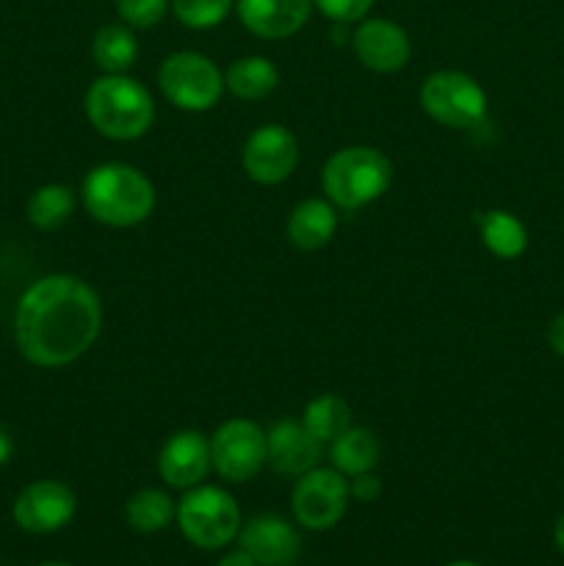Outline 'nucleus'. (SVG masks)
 <instances>
[{"mask_svg": "<svg viewBox=\"0 0 564 566\" xmlns=\"http://www.w3.org/2000/svg\"><path fill=\"white\" fill-rule=\"evenodd\" d=\"M100 329L103 304L81 276H42L17 304V348L39 368H64L81 359L94 346Z\"/></svg>", "mask_w": 564, "mask_h": 566, "instance_id": "nucleus-1", "label": "nucleus"}, {"mask_svg": "<svg viewBox=\"0 0 564 566\" xmlns=\"http://www.w3.org/2000/svg\"><path fill=\"white\" fill-rule=\"evenodd\" d=\"M83 208L105 227H136L155 210V186L127 164H100L83 180Z\"/></svg>", "mask_w": 564, "mask_h": 566, "instance_id": "nucleus-2", "label": "nucleus"}, {"mask_svg": "<svg viewBox=\"0 0 564 566\" xmlns=\"http://www.w3.org/2000/svg\"><path fill=\"white\" fill-rule=\"evenodd\" d=\"M86 116L100 136L133 142L153 127L155 103L136 77L103 72L86 92Z\"/></svg>", "mask_w": 564, "mask_h": 566, "instance_id": "nucleus-3", "label": "nucleus"}, {"mask_svg": "<svg viewBox=\"0 0 564 566\" xmlns=\"http://www.w3.org/2000/svg\"><path fill=\"white\" fill-rule=\"evenodd\" d=\"M393 182V164L374 147H343L321 169V188L326 199L343 210H359L387 193Z\"/></svg>", "mask_w": 564, "mask_h": 566, "instance_id": "nucleus-4", "label": "nucleus"}, {"mask_svg": "<svg viewBox=\"0 0 564 566\" xmlns=\"http://www.w3.org/2000/svg\"><path fill=\"white\" fill-rule=\"evenodd\" d=\"M158 83L164 97L188 114L210 111L224 94V75L219 66L208 55L194 50L166 55L158 70Z\"/></svg>", "mask_w": 564, "mask_h": 566, "instance_id": "nucleus-5", "label": "nucleus"}, {"mask_svg": "<svg viewBox=\"0 0 564 566\" xmlns=\"http://www.w3.org/2000/svg\"><path fill=\"white\" fill-rule=\"evenodd\" d=\"M177 523L182 536L202 551L230 545L241 528V512L232 495L216 486H191L177 503Z\"/></svg>", "mask_w": 564, "mask_h": 566, "instance_id": "nucleus-6", "label": "nucleus"}, {"mask_svg": "<svg viewBox=\"0 0 564 566\" xmlns=\"http://www.w3.org/2000/svg\"><path fill=\"white\" fill-rule=\"evenodd\" d=\"M420 105L431 119L457 130L479 127L487 116L484 88L457 70L431 72L420 86Z\"/></svg>", "mask_w": 564, "mask_h": 566, "instance_id": "nucleus-7", "label": "nucleus"}, {"mask_svg": "<svg viewBox=\"0 0 564 566\" xmlns=\"http://www.w3.org/2000/svg\"><path fill=\"white\" fill-rule=\"evenodd\" d=\"M265 462H269V442L265 431L254 420H224L210 434V464L221 479L241 484L254 479Z\"/></svg>", "mask_w": 564, "mask_h": 566, "instance_id": "nucleus-8", "label": "nucleus"}, {"mask_svg": "<svg viewBox=\"0 0 564 566\" xmlns=\"http://www.w3.org/2000/svg\"><path fill=\"white\" fill-rule=\"evenodd\" d=\"M348 497L352 495H348L346 475L337 470L313 468L310 473L299 475L291 506L307 531H330L346 514Z\"/></svg>", "mask_w": 564, "mask_h": 566, "instance_id": "nucleus-9", "label": "nucleus"}, {"mask_svg": "<svg viewBox=\"0 0 564 566\" xmlns=\"http://www.w3.org/2000/svg\"><path fill=\"white\" fill-rule=\"evenodd\" d=\"M243 171L260 186H276L288 180L299 164V144L288 127L263 125L247 138L241 153Z\"/></svg>", "mask_w": 564, "mask_h": 566, "instance_id": "nucleus-10", "label": "nucleus"}, {"mask_svg": "<svg viewBox=\"0 0 564 566\" xmlns=\"http://www.w3.org/2000/svg\"><path fill=\"white\" fill-rule=\"evenodd\" d=\"M75 492L61 481H33L17 495L14 523L28 534H53L75 517Z\"/></svg>", "mask_w": 564, "mask_h": 566, "instance_id": "nucleus-11", "label": "nucleus"}, {"mask_svg": "<svg viewBox=\"0 0 564 566\" xmlns=\"http://www.w3.org/2000/svg\"><path fill=\"white\" fill-rule=\"evenodd\" d=\"M354 53H357L359 64L379 75H390L407 66L412 44H409L407 31L390 20H363L354 31Z\"/></svg>", "mask_w": 564, "mask_h": 566, "instance_id": "nucleus-12", "label": "nucleus"}, {"mask_svg": "<svg viewBox=\"0 0 564 566\" xmlns=\"http://www.w3.org/2000/svg\"><path fill=\"white\" fill-rule=\"evenodd\" d=\"M210 464V437L202 431L186 429L171 434L164 442L158 457V473L175 490H191L208 475Z\"/></svg>", "mask_w": 564, "mask_h": 566, "instance_id": "nucleus-13", "label": "nucleus"}, {"mask_svg": "<svg viewBox=\"0 0 564 566\" xmlns=\"http://www.w3.org/2000/svg\"><path fill=\"white\" fill-rule=\"evenodd\" d=\"M241 551L258 566H293L302 542L291 523L274 514H260L241 528Z\"/></svg>", "mask_w": 564, "mask_h": 566, "instance_id": "nucleus-14", "label": "nucleus"}, {"mask_svg": "<svg viewBox=\"0 0 564 566\" xmlns=\"http://www.w3.org/2000/svg\"><path fill=\"white\" fill-rule=\"evenodd\" d=\"M269 442V464L282 475H304L318 468V459L324 453V442L315 440L304 423L299 420H282L265 431Z\"/></svg>", "mask_w": 564, "mask_h": 566, "instance_id": "nucleus-15", "label": "nucleus"}, {"mask_svg": "<svg viewBox=\"0 0 564 566\" xmlns=\"http://www.w3.org/2000/svg\"><path fill=\"white\" fill-rule=\"evenodd\" d=\"M313 0H238V17L260 39H288L310 20Z\"/></svg>", "mask_w": 564, "mask_h": 566, "instance_id": "nucleus-16", "label": "nucleus"}, {"mask_svg": "<svg viewBox=\"0 0 564 566\" xmlns=\"http://www.w3.org/2000/svg\"><path fill=\"white\" fill-rule=\"evenodd\" d=\"M337 213L330 199H304L291 210L285 224L288 243L299 252H318L335 238Z\"/></svg>", "mask_w": 564, "mask_h": 566, "instance_id": "nucleus-17", "label": "nucleus"}, {"mask_svg": "<svg viewBox=\"0 0 564 566\" xmlns=\"http://www.w3.org/2000/svg\"><path fill=\"white\" fill-rule=\"evenodd\" d=\"M280 83V72L263 55H247V59H238L236 64L227 70L224 75V88L232 97L243 99V103H258L265 99Z\"/></svg>", "mask_w": 564, "mask_h": 566, "instance_id": "nucleus-18", "label": "nucleus"}, {"mask_svg": "<svg viewBox=\"0 0 564 566\" xmlns=\"http://www.w3.org/2000/svg\"><path fill=\"white\" fill-rule=\"evenodd\" d=\"M379 440L368 429L348 426L341 437L330 442V459L337 473L359 475L370 473L379 464Z\"/></svg>", "mask_w": 564, "mask_h": 566, "instance_id": "nucleus-19", "label": "nucleus"}, {"mask_svg": "<svg viewBox=\"0 0 564 566\" xmlns=\"http://www.w3.org/2000/svg\"><path fill=\"white\" fill-rule=\"evenodd\" d=\"M92 59L105 75H125L138 59V39L130 25H103L92 39Z\"/></svg>", "mask_w": 564, "mask_h": 566, "instance_id": "nucleus-20", "label": "nucleus"}, {"mask_svg": "<svg viewBox=\"0 0 564 566\" xmlns=\"http://www.w3.org/2000/svg\"><path fill=\"white\" fill-rule=\"evenodd\" d=\"M476 221H479L481 243L495 258L514 260L529 247V232H525L523 221L509 210H487V213H479Z\"/></svg>", "mask_w": 564, "mask_h": 566, "instance_id": "nucleus-21", "label": "nucleus"}, {"mask_svg": "<svg viewBox=\"0 0 564 566\" xmlns=\"http://www.w3.org/2000/svg\"><path fill=\"white\" fill-rule=\"evenodd\" d=\"M72 213H75V193H72L70 186H61V182L36 188L33 197L28 199V221L42 232H53L64 227Z\"/></svg>", "mask_w": 564, "mask_h": 566, "instance_id": "nucleus-22", "label": "nucleus"}, {"mask_svg": "<svg viewBox=\"0 0 564 566\" xmlns=\"http://www.w3.org/2000/svg\"><path fill=\"white\" fill-rule=\"evenodd\" d=\"M302 423L318 442H332L352 426V407L335 392H324L304 407Z\"/></svg>", "mask_w": 564, "mask_h": 566, "instance_id": "nucleus-23", "label": "nucleus"}, {"mask_svg": "<svg viewBox=\"0 0 564 566\" xmlns=\"http://www.w3.org/2000/svg\"><path fill=\"white\" fill-rule=\"evenodd\" d=\"M127 525L138 534H158L177 517V506L160 490H138L125 506Z\"/></svg>", "mask_w": 564, "mask_h": 566, "instance_id": "nucleus-24", "label": "nucleus"}, {"mask_svg": "<svg viewBox=\"0 0 564 566\" xmlns=\"http://www.w3.org/2000/svg\"><path fill=\"white\" fill-rule=\"evenodd\" d=\"M236 0H171V11L177 20L194 31H205L227 20Z\"/></svg>", "mask_w": 564, "mask_h": 566, "instance_id": "nucleus-25", "label": "nucleus"}, {"mask_svg": "<svg viewBox=\"0 0 564 566\" xmlns=\"http://www.w3.org/2000/svg\"><path fill=\"white\" fill-rule=\"evenodd\" d=\"M171 0H116L122 22L130 28H155L169 11Z\"/></svg>", "mask_w": 564, "mask_h": 566, "instance_id": "nucleus-26", "label": "nucleus"}, {"mask_svg": "<svg viewBox=\"0 0 564 566\" xmlns=\"http://www.w3.org/2000/svg\"><path fill=\"white\" fill-rule=\"evenodd\" d=\"M313 6L335 22H359L365 20L374 0H313Z\"/></svg>", "mask_w": 564, "mask_h": 566, "instance_id": "nucleus-27", "label": "nucleus"}, {"mask_svg": "<svg viewBox=\"0 0 564 566\" xmlns=\"http://www.w3.org/2000/svg\"><path fill=\"white\" fill-rule=\"evenodd\" d=\"M348 495H352L354 501H359V503L376 501V497L382 495V481H379V475H376L374 470H370V473L354 475L352 486H348Z\"/></svg>", "mask_w": 564, "mask_h": 566, "instance_id": "nucleus-28", "label": "nucleus"}, {"mask_svg": "<svg viewBox=\"0 0 564 566\" xmlns=\"http://www.w3.org/2000/svg\"><path fill=\"white\" fill-rule=\"evenodd\" d=\"M547 343H551L558 357H564V313H558L547 326Z\"/></svg>", "mask_w": 564, "mask_h": 566, "instance_id": "nucleus-29", "label": "nucleus"}, {"mask_svg": "<svg viewBox=\"0 0 564 566\" xmlns=\"http://www.w3.org/2000/svg\"><path fill=\"white\" fill-rule=\"evenodd\" d=\"M11 453H14V442H11L9 431L0 429V468H3V464L9 462Z\"/></svg>", "mask_w": 564, "mask_h": 566, "instance_id": "nucleus-30", "label": "nucleus"}, {"mask_svg": "<svg viewBox=\"0 0 564 566\" xmlns=\"http://www.w3.org/2000/svg\"><path fill=\"white\" fill-rule=\"evenodd\" d=\"M216 566H258V564H254L252 558L241 551V553H230V556H224Z\"/></svg>", "mask_w": 564, "mask_h": 566, "instance_id": "nucleus-31", "label": "nucleus"}, {"mask_svg": "<svg viewBox=\"0 0 564 566\" xmlns=\"http://www.w3.org/2000/svg\"><path fill=\"white\" fill-rule=\"evenodd\" d=\"M553 539H556V547L564 553V514L556 520V528H553Z\"/></svg>", "mask_w": 564, "mask_h": 566, "instance_id": "nucleus-32", "label": "nucleus"}, {"mask_svg": "<svg viewBox=\"0 0 564 566\" xmlns=\"http://www.w3.org/2000/svg\"><path fill=\"white\" fill-rule=\"evenodd\" d=\"M448 566H479V564H473V562H451Z\"/></svg>", "mask_w": 564, "mask_h": 566, "instance_id": "nucleus-33", "label": "nucleus"}, {"mask_svg": "<svg viewBox=\"0 0 564 566\" xmlns=\"http://www.w3.org/2000/svg\"><path fill=\"white\" fill-rule=\"evenodd\" d=\"M39 566H70V564H61V562H50V564H39Z\"/></svg>", "mask_w": 564, "mask_h": 566, "instance_id": "nucleus-34", "label": "nucleus"}]
</instances>
